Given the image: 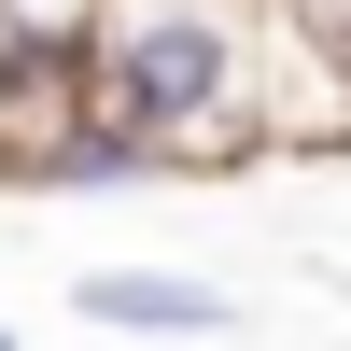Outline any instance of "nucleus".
Instances as JSON below:
<instances>
[{
  "label": "nucleus",
  "mask_w": 351,
  "mask_h": 351,
  "mask_svg": "<svg viewBox=\"0 0 351 351\" xmlns=\"http://www.w3.org/2000/svg\"><path fill=\"white\" fill-rule=\"evenodd\" d=\"M0 28H14V43H84L99 0H0Z\"/></svg>",
  "instance_id": "obj_3"
},
{
  "label": "nucleus",
  "mask_w": 351,
  "mask_h": 351,
  "mask_svg": "<svg viewBox=\"0 0 351 351\" xmlns=\"http://www.w3.org/2000/svg\"><path fill=\"white\" fill-rule=\"evenodd\" d=\"M337 71H351V28H337Z\"/></svg>",
  "instance_id": "obj_5"
},
{
  "label": "nucleus",
  "mask_w": 351,
  "mask_h": 351,
  "mask_svg": "<svg viewBox=\"0 0 351 351\" xmlns=\"http://www.w3.org/2000/svg\"><path fill=\"white\" fill-rule=\"evenodd\" d=\"M84 112H99L84 99V43H14L0 56V183H56Z\"/></svg>",
  "instance_id": "obj_1"
},
{
  "label": "nucleus",
  "mask_w": 351,
  "mask_h": 351,
  "mask_svg": "<svg viewBox=\"0 0 351 351\" xmlns=\"http://www.w3.org/2000/svg\"><path fill=\"white\" fill-rule=\"evenodd\" d=\"M71 309H84L99 337H169V351L239 337V324H253V309H239V295H211L197 267H84V281H71Z\"/></svg>",
  "instance_id": "obj_2"
},
{
  "label": "nucleus",
  "mask_w": 351,
  "mask_h": 351,
  "mask_svg": "<svg viewBox=\"0 0 351 351\" xmlns=\"http://www.w3.org/2000/svg\"><path fill=\"white\" fill-rule=\"evenodd\" d=\"M0 351H28V337H14V324H0Z\"/></svg>",
  "instance_id": "obj_4"
}]
</instances>
